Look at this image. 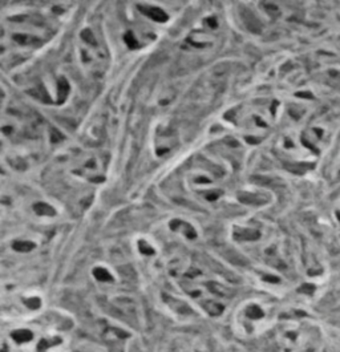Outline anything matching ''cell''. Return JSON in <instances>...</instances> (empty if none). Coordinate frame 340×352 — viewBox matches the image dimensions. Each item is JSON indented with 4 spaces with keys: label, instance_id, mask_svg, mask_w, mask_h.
I'll use <instances>...</instances> for the list:
<instances>
[{
    "label": "cell",
    "instance_id": "cell-1",
    "mask_svg": "<svg viewBox=\"0 0 340 352\" xmlns=\"http://www.w3.org/2000/svg\"><path fill=\"white\" fill-rule=\"evenodd\" d=\"M72 323L63 316L24 319L3 336L4 352H49L64 346Z\"/></svg>",
    "mask_w": 340,
    "mask_h": 352
}]
</instances>
